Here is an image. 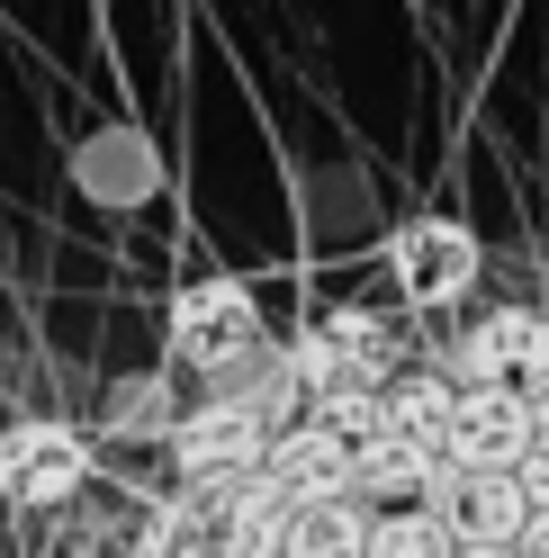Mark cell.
<instances>
[{
	"label": "cell",
	"mask_w": 549,
	"mask_h": 558,
	"mask_svg": "<svg viewBox=\"0 0 549 558\" xmlns=\"http://www.w3.org/2000/svg\"><path fill=\"white\" fill-rule=\"evenodd\" d=\"M441 460H451L460 477H513L532 460V405H523V388H460Z\"/></svg>",
	"instance_id": "52a82bcc"
},
{
	"label": "cell",
	"mask_w": 549,
	"mask_h": 558,
	"mask_svg": "<svg viewBox=\"0 0 549 558\" xmlns=\"http://www.w3.org/2000/svg\"><path fill=\"white\" fill-rule=\"evenodd\" d=\"M432 477H441V460H432V450H415V441H396V433H379V441L352 450V505L405 513V505H424Z\"/></svg>",
	"instance_id": "30bf717a"
},
{
	"label": "cell",
	"mask_w": 549,
	"mask_h": 558,
	"mask_svg": "<svg viewBox=\"0 0 549 558\" xmlns=\"http://www.w3.org/2000/svg\"><path fill=\"white\" fill-rule=\"evenodd\" d=\"M441 378H451V388H532V378H549V316L540 306H496V316H477L451 342Z\"/></svg>",
	"instance_id": "5b68a950"
},
{
	"label": "cell",
	"mask_w": 549,
	"mask_h": 558,
	"mask_svg": "<svg viewBox=\"0 0 549 558\" xmlns=\"http://www.w3.org/2000/svg\"><path fill=\"white\" fill-rule=\"evenodd\" d=\"M297 369H306V397H333V388H388L396 378V342H388V325L369 316V306H325L316 325H306L297 342Z\"/></svg>",
	"instance_id": "8992f818"
},
{
	"label": "cell",
	"mask_w": 549,
	"mask_h": 558,
	"mask_svg": "<svg viewBox=\"0 0 549 558\" xmlns=\"http://www.w3.org/2000/svg\"><path fill=\"white\" fill-rule=\"evenodd\" d=\"M451 414H460V388H451L441 369H396V378H388V433H396V441H415V450L441 460Z\"/></svg>",
	"instance_id": "4fadbf2b"
},
{
	"label": "cell",
	"mask_w": 549,
	"mask_h": 558,
	"mask_svg": "<svg viewBox=\"0 0 549 558\" xmlns=\"http://www.w3.org/2000/svg\"><path fill=\"white\" fill-rule=\"evenodd\" d=\"M181 414H190V405L171 397V369H135V378L109 388V405H99V441H162V450H171Z\"/></svg>",
	"instance_id": "7c38bea8"
},
{
	"label": "cell",
	"mask_w": 549,
	"mask_h": 558,
	"mask_svg": "<svg viewBox=\"0 0 549 558\" xmlns=\"http://www.w3.org/2000/svg\"><path fill=\"white\" fill-rule=\"evenodd\" d=\"M270 433L261 414H244V405H225V397H198L190 414H181V433H171V486H244V477H261V460H270Z\"/></svg>",
	"instance_id": "3957f363"
},
{
	"label": "cell",
	"mask_w": 549,
	"mask_h": 558,
	"mask_svg": "<svg viewBox=\"0 0 549 558\" xmlns=\"http://www.w3.org/2000/svg\"><path fill=\"white\" fill-rule=\"evenodd\" d=\"M369 558H460V541L441 532L424 505H405V513H379V522H369Z\"/></svg>",
	"instance_id": "2e32d148"
},
{
	"label": "cell",
	"mask_w": 549,
	"mask_h": 558,
	"mask_svg": "<svg viewBox=\"0 0 549 558\" xmlns=\"http://www.w3.org/2000/svg\"><path fill=\"white\" fill-rule=\"evenodd\" d=\"M460 558H523V549H460Z\"/></svg>",
	"instance_id": "ac0fdd59"
},
{
	"label": "cell",
	"mask_w": 549,
	"mask_h": 558,
	"mask_svg": "<svg viewBox=\"0 0 549 558\" xmlns=\"http://www.w3.org/2000/svg\"><path fill=\"white\" fill-rule=\"evenodd\" d=\"M90 486V433L63 414H19L0 424V505L19 513H54Z\"/></svg>",
	"instance_id": "7a4b0ae2"
},
{
	"label": "cell",
	"mask_w": 549,
	"mask_h": 558,
	"mask_svg": "<svg viewBox=\"0 0 549 558\" xmlns=\"http://www.w3.org/2000/svg\"><path fill=\"white\" fill-rule=\"evenodd\" d=\"M523 558H549V513H532V522H523Z\"/></svg>",
	"instance_id": "e0dca14e"
},
{
	"label": "cell",
	"mask_w": 549,
	"mask_h": 558,
	"mask_svg": "<svg viewBox=\"0 0 549 558\" xmlns=\"http://www.w3.org/2000/svg\"><path fill=\"white\" fill-rule=\"evenodd\" d=\"M369 505H352V496H333V505H306L297 522H289V558H369Z\"/></svg>",
	"instance_id": "5bb4252c"
},
{
	"label": "cell",
	"mask_w": 549,
	"mask_h": 558,
	"mask_svg": "<svg viewBox=\"0 0 549 558\" xmlns=\"http://www.w3.org/2000/svg\"><path fill=\"white\" fill-rule=\"evenodd\" d=\"M261 477L280 486L297 513H306V505H333V496H352V441H333L325 424H297V433H280V441H270Z\"/></svg>",
	"instance_id": "9c48e42d"
},
{
	"label": "cell",
	"mask_w": 549,
	"mask_h": 558,
	"mask_svg": "<svg viewBox=\"0 0 549 558\" xmlns=\"http://www.w3.org/2000/svg\"><path fill=\"white\" fill-rule=\"evenodd\" d=\"M162 342H171V361L217 397L234 369H253L270 352V316H261V298L244 279H190V289L171 298V316H162Z\"/></svg>",
	"instance_id": "6da1fadb"
},
{
	"label": "cell",
	"mask_w": 549,
	"mask_h": 558,
	"mask_svg": "<svg viewBox=\"0 0 549 558\" xmlns=\"http://www.w3.org/2000/svg\"><path fill=\"white\" fill-rule=\"evenodd\" d=\"M487 270V243H477L460 217H405L388 234V279L405 306H460Z\"/></svg>",
	"instance_id": "277c9868"
},
{
	"label": "cell",
	"mask_w": 549,
	"mask_h": 558,
	"mask_svg": "<svg viewBox=\"0 0 549 558\" xmlns=\"http://www.w3.org/2000/svg\"><path fill=\"white\" fill-rule=\"evenodd\" d=\"M289 522H297V505L280 486L244 477L225 496V513H217V558H289Z\"/></svg>",
	"instance_id": "8fae6325"
},
{
	"label": "cell",
	"mask_w": 549,
	"mask_h": 558,
	"mask_svg": "<svg viewBox=\"0 0 549 558\" xmlns=\"http://www.w3.org/2000/svg\"><path fill=\"white\" fill-rule=\"evenodd\" d=\"M424 513L460 549H523V522H532V505H523L513 477H460L451 460H441V477L424 486Z\"/></svg>",
	"instance_id": "ba28073f"
},
{
	"label": "cell",
	"mask_w": 549,
	"mask_h": 558,
	"mask_svg": "<svg viewBox=\"0 0 549 558\" xmlns=\"http://www.w3.org/2000/svg\"><path fill=\"white\" fill-rule=\"evenodd\" d=\"M82 190H99V198H145L154 190V154H145V135H99V145H82Z\"/></svg>",
	"instance_id": "9a60e30c"
}]
</instances>
